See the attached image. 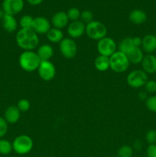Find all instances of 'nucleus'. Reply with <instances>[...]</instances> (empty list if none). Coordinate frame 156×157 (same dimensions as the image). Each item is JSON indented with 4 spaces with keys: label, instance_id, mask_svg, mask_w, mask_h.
I'll use <instances>...</instances> for the list:
<instances>
[{
    "label": "nucleus",
    "instance_id": "cd10ccee",
    "mask_svg": "<svg viewBox=\"0 0 156 157\" xmlns=\"http://www.w3.org/2000/svg\"><path fill=\"white\" fill-rule=\"evenodd\" d=\"M145 106L149 111L156 113V95H152L145 100Z\"/></svg>",
    "mask_w": 156,
    "mask_h": 157
},
{
    "label": "nucleus",
    "instance_id": "9b49d317",
    "mask_svg": "<svg viewBox=\"0 0 156 157\" xmlns=\"http://www.w3.org/2000/svg\"><path fill=\"white\" fill-rule=\"evenodd\" d=\"M85 31L86 25L82 22L80 20L71 21L67 25V35H69V38H72V39L80 38L85 33Z\"/></svg>",
    "mask_w": 156,
    "mask_h": 157
},
{
    "label": "nucleus",
    "instance_id": "e433bc0d",
    "mask_svg": "<svg viewBox=\"0 0 156 157\" xmlns=\"http://www.w3.org/2000/svg\"><path fill=\"white\" fill-rule=\"evenodd\" d=\"M147 92L146 91H142L139 94V98H140L141 100H146L147 99Z\"/></svg>",
    "mask_w": 156,
    "mask_h": 157
},
{
    "label": "nucleus",
    "instance_id": "39448f33",
    "mask_svg": "<svg viewBox=\"0 0 156 157\" xmlns=\"http://www.w3.org/2000/svg\"><path fill=\"white\" fill-rule=\"evenodd\" d=\"M85 33L93 40L99 41L106 37L107 29L105 25L99 21H92L86 25Z\"/></svg>",
    "mask_w": 156,
    "mask_h": 157
},
{
    "label": "nucleus",
    "instance_id": "473e14b6",
    "mask_svg": "<svg viewBox=\"0 0 156 157\" xmlns=\"http://www.w3.org/2000/svg\"><path fill=\"white\" fill-rule=\"evenodd\" d=\"M8 123L4 117H0V139H2L3 136H6L8 132Z\"/></svg>",
    "mask_w": 156,
    "mask_h": 157
},
{
    "label": "nucleus",
    "instance_id": "5701e85b",
    "mask_svg": "<svg viewBox=\"0 0 156 157\" xmlns=\"http://www.w3.org/2000/svg\"><path fill=\"white\" fill-rule=\"evenodd\" d=\"M135 47L134 44H133L132 37H126V38H123L122 41L119 42V45H118V48H119V52H122L125 55H126L132 48Z\"/></svg>",
    "mask_w": 156,
    "mask_h": 157
},
{
    "label": "nucleus",
    "instance_id": "a19ab883",
    "mask_svg": "<svg viewBox=\"0 0 156 157\" xmlns=\"http://www.w3.org/2000/svg\"><path fill=\"white\" fill-rule=\"evenodd\" d=\"M155 74H156V73H155Z\"/></svg>",
    "mask_w": 156,
    "mask_h": 157
},
{
    "label": "nucleus",
    "instance_id": "72a5a7b5",
    "mask_svg": "<svg viewBox=\"0 0 156 157\" xmlns=\"http://www.w3.org/2000/svg\"><path fill=\"white\" fill-rule=\"evenodd\" d=\"M147 157H156V144L148 145L146 150Z\"/></svg>",
    "mask_w": 156,
    "mask_h": 157
},
{
    "label": "nucleus",
    "instance_id": "aec40b11",
    "mask_svg": "<svg viewBox=\"0 0 156 157\" xmlns=\"http://www.w3.org/2000/svg\"><path fill=\"white\" fill-rule=\"evenodd\" d=\"M37 55L41 61H50L54 56V48L48 44H43L38 48Z\"/></svg>",
    "mask_w": 156,
    "mask_h": 157
},
{
    "label": "nucleus",
    "instance_id": "0eeeda50",
    "mask_svg": "<svg viewBox=\"0 0 156 157\" xmlns=\"http://www.w3.org/2000/svg\"><path fill=\"white\" fill-rule=\"evenodd\" d=\"M96 48L99 55L110 58L117 51V45L113 38L106 36L98 41Z\"/></svg>",
    "mask_w": 156,
    "mask_h": 157
},
{
    "label": "nucleus",
    "instance_id": "4468645a",
    "mask_svg": "<svg viewBox=\"0 0 156 157\" xmlns=\"http://www.w3.org/2000/svg\"><path fill=\"white\" fill-rule=\"evenodd\" d=\"M69 18L67 16V12L64 11L58 12L52 16L50 24L53 25L54 28H56L58 29H62L68 25Z\"/></svg>",
    "mask_w": 156,
    "mask_h": 157
},
{
    "label": "nucleus",
    "instance_id": "2eb2a0df",
    "mask_svg": "<svg viewBox=\"0 0 156 157\" xmlns=\"http://www.w3.org/2000/svg\"><path fill=\"white\" fill-rule=\"evenodd\" d=\"M141 48L147 54H152L156 51V37L155 35L148 34L142 38Z\"/></svg>",
    "mask_w": 156,
    "mask_h": 157
},
{
    "label": "nucleus",
    "instance_id": "393cba45",
    "mask_svg": "<svg viewBox=\"0 0 156 157\" xmlns=\"http://www.w3.org/2000/svg\"><path fill=\"white\" fill-rule=\"evenodd\" d=\"M134 150L129 145H123L118 150V157H132Z\"/></svg>",
    "mask_w": 156,
    "mask_h": 157
},
{
    "label": "nucleus",
    "instance_id": "7c9ffc66",
    "mask_svg": "<svg viewBox=\"0 0 156 157\" xmlns=\"http://www.w3.org/2000/svg\"><path fill=\"white\" fill-rule=\"evenodd\" d=\"M144 88L145 91L148 94H154L156 92V81L154 80H148L144 86Z\"/></svg>",
    "mask_w": 156,
    "mask_h": 157
},
{
    "label": "nucleus",
    "instance_id": "a878e982",
    "mask_svg": "<svg viewBox=\"0 0 156 157\" xmlns=\"http://www.w3.org/2000/svg\"><path fill=\"white\" fill-rule=\"evenodd\" d=\"M34 18L29 15H24L20 18L19 25L21 29H32L33 25Z\"/></svg>",
    "mask_w": 156,
    "mask_h": 157
},
{
    "label": "nucleus",
    "instance_id": "7ed1b4c3",
    "mask_svg": "<svg viewBox=\"0 0 156 157\" xmlns=\"http://www.w3.org/2000/svg\"><path fill=\"white\" fill-rule=\"evenodd\" d=\"M12 144L13 151L18 155H26L32 151L34 143L32 138L26 134H21L14 139Z\"/></svg>",
    "mask_w": 156,
    "mask_h": 157
},
{
    "label": "nucleus",
    "instance_id": "4be33fe9",
    "mask_svg": "<svg viewBox=\"0 0 156 157\" xmlns=\"http://www.w3.org/2000/svg\"><path fill=\"white\" fill-rule=\"evenodd\" d=\"M47 40L52 43H60L64 39V33L61 29H56V28H51L46 34Z\"/></svg>",
    "mask_w": 156,
    "mask_h": 157
},
{
    "label": "nucleus",
    "instance_id": "c85d7f7f",
    "mask_svg": "<svg viewBox=\"0 0 156 157\" xmlns=\"http://www.w3.org/2000/svg\"><path fill=\"white\" fill-rule=\"evenodd\" d=\"M82 22H84L85 25H87L88 23L91 22L93 21V14L91 11L90 10H84L80 13V18Z\"/></svg>",
    "mask_w": 156,
    "mask_h": 157
},
{
    "label": "nucleus",
    "instance_id": "6e6552de",
    "mask_svg": "<svg viewBox=\"0 0 156 157\" xmlns=\"http://www.w3.org/2000/svg\"><path fill=\"white\" fill-rule=\"evenodd\" d=\"M59 49L61 55L67 59H72L77 53V44L74 39L70 38H64L59 43Z\"/></svg>",
    "mask_w": 156,
    "mask_h": 157
},
{
    "label": "nucleus",
    "instance_id": "9d476101",
    "mask_svg": "<svg viewBox=\"0 0 156 157\" xmlns=\"http://www.w3.org/2000/svg\"><path fill=\"white\" fill-rule=\"evenodd\" d=\"M24 6L23 0H4L2 4V9L5 14L15 16L22 11Z\"/></svg>",
    "mask_w": 156,
    "mask_h": 157
},
{
    "label": "nucleus",
    "instance_id": "f3484780",
    "mask_svg": "<svg viewBox=\"0 0 156 157\" xmlns=\"http://www.w3.org/2000/svg\"><path fill=\"white\" fill-rule=\"evenodd\" d=\"M2 25L3 29L9 33L15 32L18 29V21L15 16L5 14L2 18Z\"/></svg>",
    "mask_w": 156,
    "mask_h": 157
},
{
    "label": "nucleus",
    "instance_id": "2f4dec72",
    "mask_svg": "<svg viewBox=\"0 0 156 157\" xmlns=\"http://www.w3.org/2000/svg\"><path fill=\"white\" fill-rule=\"evenodd\" d=\"M145 140L149 145L156 144V130H150L145 134Z\"/></svg>",
    "mask_w": 156,
    "mask_h": 157
},
{
    "label": "nucleus",
    "instance_id": "a211bd4d",
    "mask_svg": "<svg viewBox=\"0 0 156 157\" xmlns=\"http://www.w3.org/2000/svg\"><path fill=\"white\" fill-rule=\"evenodd\" d=\"M128 19L132 24L139 25L144 24L146 21L147 15L145 12L142 9H134L130 12L128 15Z\"/></svg>",
    "mask_w": 156,
    "mask_h": 157
},
{
    "label": "nucleus",
    "instance_id": "6ab92c4d",
    "mask_svg": "<svg viewBox=\"0 0 156 157\" xmlns=\"http://www.w3.org/2000/svg\"><path fill=\"white\" fill-rule=\"evenodd\" d=\"M129 61L130 64H141L144 58V52L139 47H134L125 55Z\"/></svg>",
    "mask_w": 156,
    "mask_h": 157
},
{
    "label": "nucleus",
    "instance_id": "ea45409f",
    "mask_svg": "<svg viewBox=\"0 0 156 157\" xmlns=\"http://www.w3.org/2000/svg\"><path fill=\"white\" fill-rule=\"evenodd\" d=\"M155 37H156V34H155Z\"/></svg>",
    "mask_w": 156,
    "mask_h": 157
},
{
    "label": "nucleus",
    "instance_id": "f03ea898",
    "mask_svg": "<svg viewBox=\"0 0 156 157\" xmlns=\"http://www.w3.org/2000/svg\"><path fill=\"white\" fill-rule=\"evenodd\" d=\"M41 61L38 55L34 51H24L18 58L20 67L26 72H33L38 70Z\"/></svg>",
    "mask_w": 156,
    "mask_h": 157
},
{
    "label": "nucleus",
    "instance_id": "f704fd0d",
    "mask_svg": "<svg viewBox=\"0 0 156 157\" xmlns=\"http://www.w3.org/2000/svg\"><path fill=\"white\" fill-rule=\"evenodd\" d=\"M132 41H133V44H134L135 47H141L142 45V38H140V37H132Z\"/></svg>",
    "mask_w": 156,
    "mask_h": 157
},
{
    "label": "nucleus",
    "instance_id": "c756f323",
    "mask_svg": "<svg viewBox=\"0 0 156 157\" xmlns=\"http://www.w3.org/2000/svg\"><path fill=\"white\" fill-rule=\"evenodd\" d=\"M17 107H18L20 111L23 112V113L28 111L31 107L30 101L27 99H24V98L19 100L18 104H17Z\"/></svg>",
    "mask_w": 156,
    "mask_h": 157
},
{
    "label": "nucleus",
    "instance_id": "423d86ee",
    "mask_svg": "<svg viewBox=\"0 0 156 157\" xmlns=\"http://www.w3.org/2000/svg\"><path fill=\"white\" fill-rule=\"evenodd\" d=\"M148 80V75L143 70L136 69L128 73L126 82L132 88H140L145 86Z\"/></svg>",
    "mask_w": 156,
    "mask_h": 157
},
{
    "label": "nucleus",
    "instance_id": "b1692460",
    "mask_svg": "<svg viewBox=\"0 0 156 157\" xmlns=\"http://www.w3.org/2000/svg\"><path fill=\"white\" fill-rule=\"evenodd\" d=\"M12 150V144L10 141L6 139H0V154L6 156L10 154Z\"/></svg>",
    "mask_w": 156,
    "mask_h": 157
},
{
    "label": "nucleus",
    "instance_id": "c9c22d12",
    "mask_svg": "<svg viewBox=\"0 0 156 157\" xmlns=\"http://www.w3.org/2000/svg\"><path fill=\"white\" fill-rule=\"evenodd\" d=\"M26 1H27L29 4L32 5V6H38V5L41 4L44 0H26Z\"/></svg>",
    "mask_w": 156,
    "mask_h": 157
},
{
    "label": "nucleus",
    "instance_id": "4c0bfd02",
    "mask_svg": "<svg viewBox=\"0 0 156 157\" xmlns=\"http://www.w3.org/2000/svg\"><path fill=\"white\" fill-rule=\"evenodd\" d=\"M4 15H5V13H4V12H3L2 9H1V8H0V20H2V18L3 16H4Z\"/></svg>",
    "mask_w": 156,
    "mask_h": 157
},
{
    "label": "nucleus",
    "instance_id": "ddd939ff",
    "mask_svg": "<svg viewBox=\"0 0 156 157\" xmlns=\"http://www.w3.org/2000/svg\"><path fill=\"white\" fill-rule=\"evenodd\" d=\"M142 70L147 75L156 73V56L152 54H147L142 61Z\"/></svg>",
    "mask_w": 156,
    "mask_h": 157
},
{
    "label": "nucleus",
    "instance_id": "412c9836",
    "mask_svg": "<svg viewBox=\"0 0 156 157\" xmlns=\"http://www.w3.org/2000/svg\"><path fill=\"white\" fill-rule=\"evenodd\" d=\"M94 67L99 71H106L110 68V58L103 55H100L96 57L94 60Z\"/></svg>",
    "mask_w": 156,
    "mask_h": 157
},
{
    "label": "nucleus",
    "instance_id": "bb28decb",
    "mask_svg": "<svg viewBox=\"0 0 156 157\" xmlns=\"http://www.w3.org/2000/svg\"><path fill=\"white\" fill-rule=\"evenodd\" d=\"M80 11L77 9V8H70L68 11L67 12V16L70 21H75L80 20Z\"/></svg>",
    "mask_w": 156,
    "mask_h": 157
},
{
    "label": "nucleus",
    "instance_id": "58836bf2",
    "mask_svg": "<svg viewBox=\"0 0 156 157\" xmlns=\"http://www.w3.org/2000/svg\"><path fill=\"white\" fill-rule=\"evenodd\" d=\"M112 157H118V156H112Z\"/></svg>",
    "mask_w": 156,
    "mask_h": 157
},
{
    "label": "nucleus",
    "instance_id": "f257e3e1",
    "mask_svg": "<svg viewBox=\"0 0 156 157\" xmlns=\"http://www.w3.org/2000/svg\"><path fill=\"white\" fill-rule=\"evenodd\" d=\"M15 41L24 51H33L39 44V38L32 29H21L17 32Z\"/></svg>",
    "mask_w": 156,
    "mask_h": 157
},
{
    "label": "nucleus",
    "instance_id": "1a4fd4ad",
    "mask_svg": "<svg viewBox=\"0 0 156 157\" xmlns=\"http://www.w3.org/2000/svg\"><path fill=\"white\" fill-rule=\"evenodd\" d=\"M37 71L40 78L44 81H52L56 75V67L50 61H41Z\"/></svg>",
    "mask_w": 156,
    "mask_h": 157
},
{
    "label": "nucleus",
    "instance_id": "dca6fc26",
    "mask_svg": "<svg viewBox=\"0 0 156 157\" xmlns=\"http://www.w3.org/2000/svg\"><path fill=\"white\" fill-rule=\"evenodd\" d=\"M21 113L17 106H10L5 111L4 118L8 124H15L19 121Z\"/></svg>",
    "mask_w": 156,
    "mask_h": 157
},
{
    "label": "nucleus",
    "instance_id": "f8f14e48",
    "mask_svg": "<svg viewBox=\"0 0 156 157\" xmlns=\"http://www.w3.org/2000/svg\"><path fill=\"white\" fill-rule=\"evenodd\" d=\"M51 29L50 21L46 18L42 16H38L34 18L32 30L38 35H46L48 31Z\"/></svg>",
    "mask_w": 156,
    "mask_h": 157
},
{
    "label": "nucleus",
    "instance_id": "20e7f679",
    "mask_svg": "<svg viewBox=\"0 0 156 157\" xmlns=\"http://www.w3.org/2000/svg\"><path fill=\"white\" fill-rule=\"evenodd\" d=\"M110 68L116 73L125 72L129 67L130 62L126 55L119 51H116L110 57Z\"/></svg>",
    "mask_w": 156,
    "mask_h": 157
}]
</instances>
